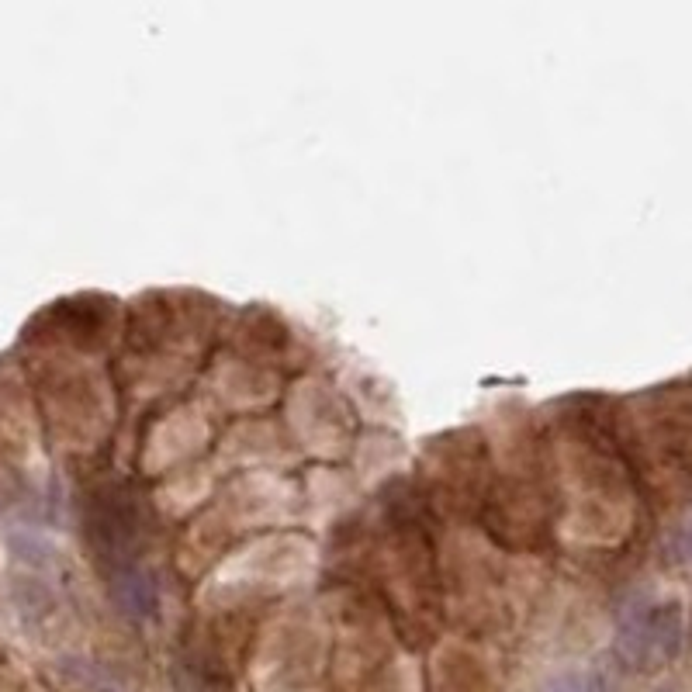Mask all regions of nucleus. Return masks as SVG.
<instances>
[{
    "label": "nucleus",
    "instance_id": "1",
    "mask_svg": "<svg viewBox=\"0 0 692 692\" xmlns=\"http://www.w3.org/2000/svg\"><path fill=\"white\" fill-rule=\"evenodd\" d=\"M540 692H585V679L575 672H561L554 679H547V686Z\"/></svg>",
    "mask_w": 692,
    "mask_h": 692
}]
</instances>
